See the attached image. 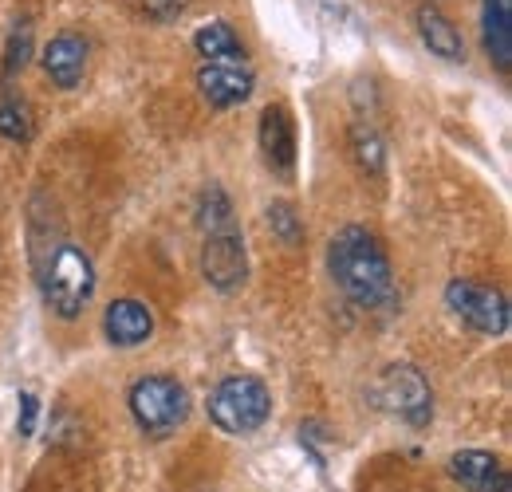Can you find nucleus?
Instances as JSON below:
<instances>
[{
	"label": "nucleus",
	"instance_id": "1",
	"mask_svg": "<svg viewBox=\"0 0 512 492\" xmlns=\"http://www.w3.org/2000/svg\"><path fill=\"white\" fill-rule=\"evenodd\" d=\"M327 272L355 308H383L394 300V268L383 241L367 225H343L327 245Z\"/></svg>",
	"mask_w": 512,
	"mask_h": 492
},
{
	"label": "nucleus",
	"instance_id": "2",
	"mask_svg": "<svg viewBox=\"0 0 512 492\" xmlns=\"http://www.w3.org/2000/svg\"><path fill=\"white\" fill-rule=\"evenodd\" d=\"M36 280L44 288L48 308L56 315H64V319H75L95 296V264H91V256L83 248L71 245L67 237L36 268Z\"/></svg>",
	"mask_w": 512,
	"mask_h": 492
},
{
	"label": "nucleus",
	"instance_id": "3",
	"mask_svg": "<svg viewBox=\"0 0 512 492\" xmlns=\"http://www.w3.org/2000/svg\"><path fill=\"white\" fill-rule=\"evenodd\" d=\"M272 414V394L256 374H229L209 394V418L225 433H256Z\"/></svg>",
	"mask_w": 512,
	"mask_h": 492
},
{
	"label": "nucleus",
	"instance_id": "4",
	"mask_svg": "<svg viewBox=\"0 0 512 492\" xmlns=\"http://www.w3.org/2000/svg\"><path fill=\"white\" fill-rule=\"evenodd\" d=\"M130 414L146 433L178 430L190 414V394L174 374H146L130 386Z\"/></svg>",
	"mask_w": 512,
	"mask_h": 492
},
{
	"label": "nucleus",
	"instance_id": "5",
	"mask_svg": "<svg viewBox=\"0 0 512 492\" xmlns=\"http://www.w3.org/2000/svg\"><path fill=\"white\" fill-rule=\"evenodd\" d=\"M375 402L410 426H426L434 418V390L410 363H394L375 378Z\"/></svg>",
	"mask_w": 512,
	"mask_h": 492
},
{
	"label": "nucleus",
	"instance_id": "6",
	"mask_svg": "<svg viewBox=\"0 0 512 492\" xmlns=\"http://www.w3.org/2000/svg\"><path fill=\"white\" fill-rule=\"evenodd\" d=\"M446 304L449 311L473 327L477 335H505L509 331V300L505 292L489 288V284H477V280H449L446 288Z\"/></svg>",
	"mask_w": 512,
	"mask_h": 492
},
{
	"label": "nucleus",
	"instance_id": "7",
	"mask_svg": "<svg viewBox=\"0 0 512 492\" xmlns=\"http://www.w3.org/2000/svg\"><path fill=\"white\" fill-rule=\"evenodd\" d=\"M201 276L217 292H237L249 280V248H245V237H241L237 225L205 237V245H201Z\"/></svg>",
	"mask_w": 512,
	"mask_h": 492
},
{
	"label": "nucleus",
	"instance_id": "8",
	"mask_svg": "<svg viewBox=\"0 0 512 492\" xmlns=\"http://www.w3.org/2000/svg\"><path fill=\"white\" fill-rule=\"evenodd\" d=\"M253 87H256V75L245 60H213L197 67V91L217 111H229V107L249 103Z\"/></svg>",
	"mask_w": 512,
	"mask_h": 492
},
{
	"label": "nucleus",
	"instance_id": "9",
	"mask_svg": "<svg viewBox=\"0 0 512 492\" xmlns=\"http://www.w3.org/2000/svg\"><path fill=\"white\" fill-rule=\"evenodd\" d=\"M256 142H260L268 170L280 178H292V170H296V123H292V111L284 103H272L260 111Z\"/></svg>",
	"mask_w": 512,
	"mask_h": 492
},
{
	"label": "nucleus",
	"instance_id": "10",
	"mask_svg": "<svg viewBox=\"0 0 512 492\" xmlns=\"http://www.w3.org/2000/svg\"><path fill=\"white\" fill-rule=\"evenodd\" d=\"M44 71L48 79L60 87V91H71L83 83L87 75V60H91V44L79 36V32H56L48 44H44Z\"/></svg>",
	"mask_w": 512,
	"mask_h": 492
},
{
	"label": "nucleus",
	"instance_id": "11",
	"mask_svg": "<svg viewBox=\"0 0 512 492\" xmlns=\"http://www.w3.org/2000/svg\"><path fill=\"white\" fill-rule=\"evenodd\" d=\"M449 473L469 492H512V481L497 453L485 449H461L449 457Z\"/></svg>",
	"mask_w": 512,
	"mask_h": 492
},
{
	"label": "nucleus",
	"instance_id": "12",
	"mask_svg": "<svg viewBox=\"0 0 512 492\" xmlns=\"http://www.w3.org/2000/svg\"><path fill=\"white\" fill-rule=\"evenodd\" d=\"M103 331L115 347H142L154 335V311L142 300H115V304H107Z\"/></svg>",
	"mask_w": 512,
	"mask_h": 492
},
{
	"label": "nucleus",
	"instance_id": "13",
	"mask_svg": "<svg viewBox=\"0 0 512 492\" xmlns=\"http://www.w3.org/2000/svg\"><path fill=\"white\" fill-rule=\"evenodd\" d=\"M481 40L497 71H512V0H481Z\"/></svg>",
	"mask_w": 512,
	"mask_h": 492
},
{
	"label": "nucleus",
	"instance_id": "14",
	"mask_svg": "<svg viewBox=\"0 0 512 492\" xmlns=\"http://www.w3.org/2000/svg\"><path fill=\"white\" fill-rule=\"evenodd\" d=\"M414 24H418V36H422V44L438 56V60H449V63H461L465 60V40H461V32H457V24L449 20L442 8H418L414 12Z\"/></svg>",
	"mask_w": 512,
	"mask_h": 492
},
{
	"label": "nucleus",
	"instance_id": "15",
	"mask_svg": "<svg viewBox=\"0 0 512 492\" xmlns=\"http://www.w3.org/2000/svg\"><path fill=\"white\" fill-rule=\"evenodd\" d=\"M193 52L201 56V63H213V60H245V44L237 36L233 24L225 20H209L193 32Z\"/></svg>",
	"mask_w": 512,
	"mask_h": 492
},
{
	"label": "nucleus",
	"instance_id": "16",
	"mask_svg": "<svg viewBox=\"0 0 512 492\" xmlns=\"http://www.w3.org/2000/svg\"><path fill=\"white\" fill-rule=\"evenodd\" d=\"M347 146H351V158L363 174H383L386 166V146H383V134L375 130L371 123H355L347 130Z\"/></svg>",
	"mask_w": 512,
	"mask_h": 492
},
{
	"label": "nucleus",
	"instance_id": "17",
	"mask_svg": "<svg viewBox=\"0 0 512 492\" xmlns=\"http://www.w3.org/2000/svg\"><path fill=\"white\" fill-rule=\"evenodd\" d=\"M197 225L209 233H221V229H233V201L225 197L221 185H209L201 189V201H197Z\"/></svg>",
	"mask_w": 512,
	"mask_h": 492
},
{
	"label": "nucleus",
	"instance_id": "18",
	"mask_svg": "<svg viewBox=\"0 0 512 492\" xmlns=\"http://www.w3.org/2000/svg\"><path fill=\"white\" fill-rule=\"evenodd\" d=\"M0 134L8 142H28L32 138V111L20 95H4L0 99Z\"/></svg>",
	"mask_w": 512,
	"mask_h": 492
},
{
	"label": "nucleus",
	"instance_id": "19",
	"mask_svg": "<svg viewBox=\"0 0 512 492\" xmlns=\"http://www.w3.org/2000/svg\"><path fill=\"white\" fill-rule=\"evenodd\" d=\"M268 229H272L284 245H300V241H304V221L296 217V209H292L288 201L268 205Z\"/></svg>",
	"mask_w": 512,
	"mask_h": 492
},
{
	"label": "nucleus",
	"instance_id": "20",
	"mask_svg": "<svg viewBox=\"0 0 512 492\" xmlns=\"http://www.w3.org/2000/svg\"><path fill=\"white\" fill-rule=\"evenodd\" d=\"M28 52H32V28H12V40L4 48V75H16L24 63H28Z\"/></svg>",
	"mask_w": 512,
	"mask_h": 492
},
{
	"label": "nucleus",
	"instance_id": "21",
	"mask_svg": "<svg viewBox=\"0 0 512 492\" xmlns=\"http://www.w3.org/2000/svg\"><path fill=\"white\" fill-rule=\"evenodd\" d=\"M190 4L193 0H142L146 16H150V20H158V24H170V20L186 16V8H190Z\"/></svg>",
	"mask_w": 512,
	"mask_h": 492
},
{
	"label": "nucleus",
	"instance_id": "22",
	"mask_svg": "<svg viewBox=\"0 0 512 492\" xmlns=\"http://www.w3.org/2000/svg\"><path fill=\"white\" fill-rule=\"evenodd\" d=\"M20 433H32L36 430V398L32 394H20Z\"/></svg>",
	"mask_w": 512,
	"mask_h": 492
}]
</instances>
